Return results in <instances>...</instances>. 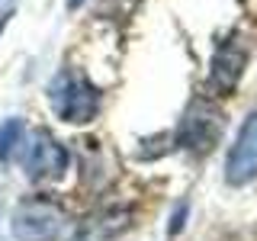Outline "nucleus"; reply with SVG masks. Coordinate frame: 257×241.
Instances as JSON below:
<instances>
[{
	"label": "nucleus",
	"mask_w": 257,
	"mask_h": 241,
	"mask_svg": "<svg viewBox=\"0 0 257 241\" xmlns=\"http://www.w3.org/2000/svg\"><path fill=\"white\" fill-rule=\"evenodd\" d=\"M48 103L58 119L71 126H84L100 112V90L74 71H61L48 87Z\"/></svg>",
	"instance_id": "obj_1"
},
{
	"label": "nucleus",
	"mask_w": 257,
	"mask_h": 241,
	"mask_svg": "<svg viewBox=\"0 0 257 241\" xmlns=\"http://www.w3.org/2000/svg\"><path fill=\"white\" fill-rule=\"evenodd\" d=\"M64 228H68V212L42 196L23 199L10 219V231L16 241H58Z\"/></svg>",
	"instance_id": "obj_2"
},
{
	"label": "nucleus",
	"mask_w": 257,
	"mask_h": 241,
	"mask_svg": "<svg viewBox=\"0 0 257 241\" xmlns=\"http://www.w3.org/2000/svg\"><path fill=\"white\" fill-rule=\"evenodd\" d=\"M222 129H225L222 109L215 106L212 100L196 96L187 106V112H183L180 126H177V145H180L183 151H190V155H209V151L219 145Z\"/></svg>",
	"instance_id": "obj_3"
},
{
	"label": "nucleus",
	"mask_w": 257,
	"mask_h": 241,
	"mask_svg": "<svg viewBox=\"0 0 257 241\" xmlns=\"http://www.w3.org/2000/svg\"><path fill=\"white\" fill-rule=\"evenodd\" d=\"M68 148L45 129L32 132L29 142H23V171L29 180H58L68 171Z\"/></svg>",
	"instance_id": "obj_4"
},
{
	"label": "nucleus",
	"mask_w": 257,
	"mask_h": 241,
	"mask_svg": "<svg viewBox=\"0 0 257 241\" xmlns=\"http://www.w3.org/2000/svg\"><path fill=\"white\" fill-rule=\"evenodd\" d=\"M257 180V109H251L241 123L235 142L225 158V183L228 187H247Z\"/></svg>",
	"instance_id": "obj_5"
},
{
	"label": "nucleus",
	"mask_w": 257,
	"mask_h": 241,
	"mask_svg": "<svg viewBox=\"0 0 257 241\" xmlns=\"http://www.w3.org/2000/svg\"><path fill=\"white\" fill-rule=\"evenodd\" d=\"M244 64H247V52L238 39H228L215 48L212 55V68H209V90L215 96H228L238 87L241 74H244Z\"/></svg>",
	"instance_id": "obj_6"
},
{
	"label": "nucleus",
	"mask_w": 257,
	"mask_h": 241,
	"mask_svg": "<svg viewBox=\"0 0 257 241\" xmlns=\"http://www.w3.org/2000/svg\"><path fill=\"white\" fill-rule=\"evenodd\" d=\"M125 219H128L125 212H103V215H96V219H90V225H87L74 241H112L125 228Z\"/></svg>",
	"instance_id": "obj_7"
},
{
	"label": "nucleus",
	"mask_w": 257,
	"mask_h": 241,
	"mask_svg": "<svg viewBox=\"0 0 257 241\" xmlns=\"http://www.w3.org/2000/svg\"><path fill=\"white\" fill-rule=\"evenodd\" d=\"M26 142V123L23 119H4L0 123V161H13V155Z\"/></svg>",
	"instance_id": "obj_8"
},
{
	"label": "nucleus",
	"mask_w": 257,
	"mask_h": 241,
	"mask_svg": "<svg viewBox=\"0 0 257 241\" xmlns=\"http://www.w3.org/2000/svg\"><path fill=\"white\" fill-rule=\"evenodd\" d=\"M80 4H84V0H68V7H71V10H77Z\"/></svg>",
	"instance_id": "obj_9"
},
{
	"label": "nucleus",
	"mask_w": 257,
	"mask_h": 241,
	"mask_svg": "<svg viewBox=\"0 0 257 241\" xmlns=\"http://www.w3.org/2000/svg\"><path fill=\"white\" fill-rule=\"evenodd\" d=\"M7 16H10V13H4V16H0V32H4V26H7Z\"/></svg>",
	"instance_id": "obj_10"
}]
</instances>
